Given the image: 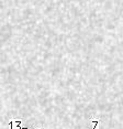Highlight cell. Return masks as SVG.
<instances>
[{"instance_id": "obj_1", "label": "cell", "mask_w": 123, "mask_h": 129, "mask_svg": "<svg viewBox=\"0 0 123 129\" xmlns=\"http://www.w3.org/2000/svg\"><path fill=\"white\" fill-rule=\"evenodd\" d=\"M91 122L93 124V129H98V125H99V120H91Z\"/></svg>"}]
</instances>
